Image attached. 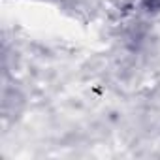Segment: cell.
<instances>
[{"instance_id": "obj_1", "label": "cell", "mask_w": 160, "mask_h": 160, "mask_svg": "<svg viewBox=\"0 0 160 160\" xmlns=\"http://www.w3.org/2000/svg\"><path fill=\"white\" fill-rule=\"evenodd\" d=\"M141 6L147 13H160V0H141Z\"/></svg>"}]
</instances>
